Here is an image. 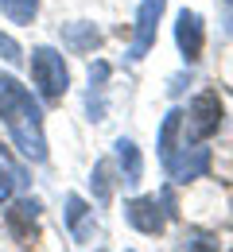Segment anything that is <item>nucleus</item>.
<instances>
[{
  "label": "nucleus",
  "mask_w": 233,
  "mask_h": 252,
  "mask_svg": "<svg viewBox=\"0 0 233 252\" xmlns=\"http://www.w3.org/2000/svg\"><path fill=\"white\" fill-rule=\"evenodd\" d=\"M117 163H121V175L129 187H136L144 179V159H140V148L133 140H117Z\"/></svg>",
  "instance_id": "obj_9"
},
{
  "label": "nucleus",
  "mask_w": 233,
  "mask_h": 252,
  "mask_svg": "<svg viewBox=\"0 0 233 252\" xmlns=\"http://www.w3.org/2000/svg\"><path fill=\"white\" fill-rule=\"evenodd\" d=\"M125 218H129V225L133 229H140V233H160L164 229V218L167 214H160V206H156V198H133L129 206H125Z\"/></svg>",
  "instance_id": "obj_7"
},
{
  "label": "nucleus",
  "mask_w": 233,
  "mask_h": 252,
  "mask_svg": "<svg viewBox=\"0 0 233 252\" xmlns=\"http://www.w3.org/2000/svg\"><path fill=\"white\" fill-rule=\"evenodd\" d=\"M0 4H4V12H8L12 24H32L35 8H39V0H0Z\"/></svg>",
  "instance_id": "obj_12"
},
{
  "label": "nucleus",
  "mask_w": 233,
  "mask_h": 252,
  "mask_svg": "<svg viewBox=\"0 0 233 252\" xmlns=\"http://www.w3.org/2000/svg\"><path fill=\"white\" fill-rule=\"evenodd\" d=\"M109 175H113V167H109V163H98V167H94V179H90V183H94V194H98L101 206L113 198V179H109Z\"/></svg>",
  "instance_id": "obj_13"
},
{
  "label": "nucleus",
  "mask_w": 233,
  "mask_h": 252,
  "mask_svg": "<svg viewBox=\"0 0 233 252\" xmlns=\"http://www.w3.org/2000/svg\"><path fill=\"white\" fill-rule=\"evenodd\" d=\"M175 43H179V51H183V59L187 63H195L202 55V20L195 12H179V20H175Z\"/></svg>",
  "instance_id": "obj_5"
},
{
  "label": "nucleus",
  "mask_w": 233,
  "mask_h": 252,
  "mask_svg": "<svg viewBox=\"0 0 233 252\" xmlns=\"http://www.w3.org/2000/svg\"><path fill=\"white\" fill-rule=\"evenodd\" d=\"M222 4H226V8H230V12H226V32L233 35V0H222Z\"/></svg>",
  "instance_id": "obj_17"
},
{
  "label": "nucleus",
  "mask_w": 233,
  "mask_h": 252,
  "mask_svg": "<svg viewBox=\"0 0 233 252\" xmlns=\"http://www.w3.org/2000/svg\"><path fill=\"white\" fill-rule=\"evenodd\" d=\"M67 221H70V229H74V237H78V233H82V221H86V202H82L78 194L67 198Z\"/></svg>",
  "instance_id": "obj_14"
},
{
  "label": "nucleus",
  "mask_w": 233,
  "mask_h": 252,
  "mask_svg": "<svg viewBox=\"0 0 233 252\" xmlns=\"http://www.w3.org/2000/svg\"><path fill=\"white\" fill-rule=\"evenodd\" d=\"M0 171H4V175H12V179H16V187H24V171H20L12 159L4 156V148H0Z\"/></svg>",
  "instance_id": "obj_15"
},
{
  "label": "nucleus",
  "mask_w": 233,
  "mask_h": 252,
  "mask_svg": "<svg viewBox=\"0 0 233 252\" xmlns=\"http://www.w3.org/2000/svg\"><path fill=\"white\" fill-rule=\"evenodd\" d=\"M179 117H183V113H179V109H171V113L164 117V128H160V156H164V163L175 156V132H179Z\"/></svg>",
  "instance_id": "obj_11"
},
{
  "label": "nucleus",
  "mask_w": 233,
  "mask_h": 252,
  "mask_svg": "<svg viewBox=\"0 0 233 252\" xmlns=\"http://www.w3.org/2000/svg\"><path fill=\"white\" fill-rule=\"evenodd\" d=\"M0 117L12 132L16 148L32 163L47 159V136H43V113L32 101V94L16 82V78H0Z\"/></svg>",
  "instance_id": "obj_1"
},
{
  "label": "nucleus",
  "mask_w": 233,
  "mask_h": 252,
  "mask_svg": "<svg viewBox=\"0 0 233 252\" xmlns=\"http://www.w3.org/2000/svg\"><path fill=\"white\" fill-rule=\"evenodd\" d=\"M8 190H12V179H0V202L8 198Z\"/></svg>",
  "instance_id": "obj_18"
},
{
  "label": "nucleus",
  "mask_w": 233,
  "mask_h": 252,
  "mask_svg": "<svg viewBox=\"0 0 233 252\" xmlns=\"http://www.w3.org/2000/svg\"><path fill=\"white\" fill-rule=\"evenodd\" d=\"M164 4L167 0H140V12H136V39H133V51L129 59L140 63L148 55V47L156 43V28H160V16H164Z\"/></svg>",
  "instance_id": "obj_3"
},
{
  "label": "nucleus",
  "mask_w": 233,
  "mask_h": 252,
  "mask_svg": "<svg viewBox=\"0 0 233 252\" xmlns=\"http://www.w3.org/2000/svg\"><path fill=\"white\" fill-rule=\"evenodd\" d=\"M70 51H94L98 47V32H94V24H70L67 32H63Z\"/></svg>",
  "instance_id": "obj_10"
},
{
  "label": "nucleus",
  "mask_w": 233,
  "mask_h": 252,
  "mask_svg": "<svg viewBox=\"0 0 233 252\" xmlns=\"http://www.w3.org/2000/svg\"><path fill=\"white\" fill-rule=\"evenodd\" d=\"M206 167H210V152L206 148H187L183 156L167 159V171H171V179L175 183H191V179H202L206 175Z\"/></svg>",
  "instance_id": "obj_6"
},
{
  "label": "nucleus",
  "mask_w": 233,
  "mask_h": 252,
  "mask_svg": "<svg viewBox=\"0 0 233 252\" xmlns=\"http://www.w3.org/2000/svg\"><path fill=\"white\" fill-rule=\"evenodd\" d=\"M32 78H35L39 94L47 97V101H63V94H67V86H70L67 63H63V55L51 51V47H39L32 55Z\"/></svg>",
  "instance_id": "obj_2"
},
{
  "label": "nucleus",
  "mask_w": 233,
  "mask_h": 252,
  "mask_svg": "<svg viewBox=\"0 0 233 252\" xmlns=\"http://www.w3.org/2000/svg\"><path fill=\"white\" fill-rule=\"evenodd\" d=\"M0 55H4L8 63H20V47H16L8 35H0Z\"/></svg>",
  "instance_id": "obj_16"
},
{
  "label": "nucleus",
  "mask_w": 233,
  "mask_h": 252,
  "mask_svg": "<svg viewBox=\"0 0 233 252\" xmlns=\"http://www.w3.org/2000/svg\"><path fill=\"white\" fill-rule=\"evenodd\" d=\"M222 125V101L214 90H206V94L195 97V105H191V136L195 140H206L210 132H218Z\"/></svg>",
  "instance_id": "obj_4"
},
{
  "label": "nucleus",
  "mask_w": 233,
  "mask_h": 252,
  "mask_svg": "<svg viewBox=\"0 0 233 252\" xmlns=\"http://www.w3.org/2000/svg\"><path fill=\"white\" fill-rule=\"evenodd\" d=\"M35 221H39V206L28 202V198H20V202L8 210V229H12V237H16L20 245H32L35 241Z\"/></svg>",
  "instance_id": "obj_8"
}]
</instances>
